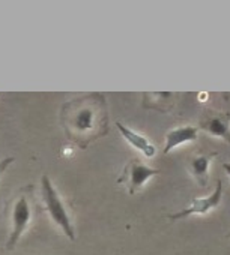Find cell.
I'll return each instance as SVG.
<instances>
[{"instance_id": "6", "label": "cell", "mask_w": 230, "mask_h": 255, "mask_svg": "<svg viewBox=\"0 0 230 255\" xmlns=\"http://www.w3.org/2000/svg\"><path fill=\"white\" fill-rule=\"evenodd\" d=\"M200 128L208 134L223 138L230 144V113H215L209 111L202 117Z\"/></svg>"}, {"instance_id": "8", "label": "cell", "mask_w": 230, "mask_h": 255, "mask_svg": "<svg viewBox=\"0 0 230 255\" xmlns=\"http://www.w3.org/2000/svg\"><path fill=\"white\" fill-rule=\"evenodd\" d=\"M116 128L119 129V132L122 134V137H124L133 147H136L137 150H140L146 158H154V156H155L157 149H155V146H154L146 137H143L142 134H139V132L130 129L128 126L122 125L121 122H116Z\"/></svg>"}, {"instance_id": "11", "label": "cell", "mask_w": 230, "mask_h": 255, "mask_svg": "<svg viewBox=\"0 0 230 255\" xmlns=\"http://www.w3.org/2000/svg\"><path fill=\"white\" fill-rule=\"evenodd\" d=\"M223 168H224V170H226V173L230 176V162H224V164H223Z\"/></svg>"}, {"instance_id": "7", "label": "cell", "mask_w": 230, "mask_h": 255, "mask_svg": "<svg viewBox=\"0 0 230 255\" xmlns=\"http://www.w3.org/2000/svg\"><path fill=\"white\" fill-rule=\"evenodd\" d=\"M199 137V129L194 126L185 125V126H178L170 129L166 134V147H164V153L172 152L175 147L184 144V143H191L196 141Z\"/></svg>"}, {"instance_id": "5", "label": "cell", "mask_w": 230, "mask_h": 255, "mask_svg": "<svg viewBox=\"0 0 230 255\" xmlns=\"http://www.w3.org/2000/svg\"><path fill=\"white\" fill-rule=\"evenodd\" d=\"M221 194H223V183H221V180H218L215 191L212 194H209L205 198H196L187 209L172 213L169 218L172 221H179V219H185L191 215H206L211 210H214L215 207H218V204L221 203Z\"/></svg>"}, {"instance_id": "9", "label": "cell", "mask_w": 230, "mask_h": 255, "mask_svg": "<svg viewBox=\"0 0 230 255\" xmlns=\"http://www.w3.org/2000/svg\"><path fill=\"white\" fill-rule=\"evenodd\" d=\"M215 156H217V153L214 152V153H209V155H196V156L190 158V161H188V168H190L193 177L203 188L208 185L209 164H211L212 158H215Z\"/></svg>"}, {"instance_id": "4", "label": "cell", "mask_w": 230, "mask_h": 255, "mask_svg": "<svg viewBox=\"0 0 230 255\" xmlns=\"http://www.w3.org/2000/svg\"><path fill=\"white\" fill-rule=\"evenodd\" d=\"M161 171L160 170H155V168H151L148 167L146 164H143L139 158H134L131 159L122 170V173L119 174L118 177V183H124L128 189V192L131 195H134L143 185L148 179H151L152 176H157L160 174Z\"/></svg>"}, {"instance_id": "1", "label": "cell", "mask_w": 230, "mask_h": 255, "mask_svg": "<svg viewBox=\"0 0 230 255\" xmlns=\"http://www.w3.org/2000/svg\"><path fill=\"white\" fill-rule=\"evenodd\" d=\"M62 123L71 141L86 149L92 141L107 135L108 111L102 95L75 98L62 107Z\"/></svg>"}, {"instance_id": "10", "label": "cell", "mask_w": 230, "mask_h": 255, "mask_svg": "<svg viewBox=\"0 0 230 255\" xmlns=\"http://www.w3.org/2000/svg\"><path fill=\"white\" fill-rule=\"evenodd\" d=\"M12 162H14V158H12V156H8V158H5V159L0 161V173H3L5 170H8V167H9Z\"/></svg>"}, {"instance_id": "3", "label": "cell", "mask_w": 230, "mask_h": 255, "mask_svg": "<svg viewBox=\"0 0 230 255\" xmlns=\"http://www.w3.org/2000/svg\"><path fill=\"white\" fill-rule=\"evenodd\" d=\"M32 186L23 188L18 195L15 197L11 209V219H12V228L9 234V240L6 248L14 249L23 233L26 231L27 225L32 219Z\"/></svg>"}, {"instance_id": "2", "label": "cell", "mask_w": 230, "mask_h": 255, "mask_svg": "<svg viewBox=\"0 0 230 255\" xmlns=\"http://www.w3.org/2000/svg\"><path fill=\"white\" fill-rule=\"evenodd\" d=\"M41 194H42L44 207L48 212L50 218L60 227V230L69 240H75V230L72 227L66 206L60 198V195L57 194L56 188L53 186V182L50 180L48 176L41 177Z\"/></svg>"}, {"instance_id": "12", "label": "cell", "mask_w": 230, "mask_h": 255, "mask_svg": "<svg viewBox=\"0 0 230 255\" xmlns=\"http://www.w3.org/2000/svg\"><path fill=\"white\" fill-rule=\"evenodd\" d=\"M227 237H229V239H230V233H229V234H227Z\"/></svg>"}]
</instances>
